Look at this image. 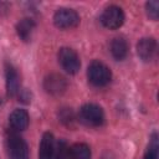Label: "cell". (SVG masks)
Here are the masks:
<instances>
[{
	"mask_svg": "<svg viewBox=\"0 0 159 159\" xmlns=\"http://www.w3.org/2000/svg\"><path fill=\"white\" fill-rule=\"evenodd\" d=\"M88 81L96 87H103L109 83L112 78V72L108 66L99 61H93L87 70Z\"/></svg>",
	"mask_w": 159,
	"mask_h": 159,
	"instance_id": "1",
	"label": "cell"
},
{
	"mask_svg": "<svg viewBox=\"0 0 159 159\" xmlns=\"http://www.w3.org/2000/svg\"><path fill=\"white\" fill-rule=\"evenodd\" d=\"M78 119L88 127H99L104 122V113L99 106L88 103L81 107L78 112Z\"/></svg>",
	"mask_w": 159,
	"mask_h": 159,
	"instance_id": "2",
	"label": "cell"
},
{
	"mask_svg": "<svg viewBox=\"0 0 159 159\" xmlns=\"http://www.w3.org/2000/svg\"><path fill=\"white\" fill-rule=\"evenodd\" d=\"M6 149L10 159H29V148L26 142L15 133H11L7 137Z\"/></svg>",
	"mask_w": 159,
	"mask_h": 159,
	"instance_id": "3",
	"label": "cell"
},
{
	"mask_svg": "<svg viewBox=\"0 0 159 159\" xmlns=\"http://www.w3.org/2000/svg\"><path fill=\"white\" fill-rule=\"evenodd\" d=\"M58 62L61 67L70 75H75L78 72L81 67V61L75 50L70 47H62L58 51Z\"/></svg>",
	"mask_w": 159,
	"mask_h": 159,
	"instance_id": "4",
	"label": "cell"
},
{
	"mask_svg": "<svg viewBox=\"0 0 159 159\" xmlns=\"http://www.w3.org/2000/svg\"><path fill=\"white\" fill-rule=\"evenodd\" d=\"M101 22L109 30L119 29L124 22V12L119 6L111 5L101 15Z\"/></svg>",
	"mask_w": 159,
	"mask_h": 159,
	"instance_id": "5",
	"label": "cell"
},
{
	"mask_svg": "<svg viewBox=\"0 0 159 159\" xmlns=\"http://www.w3.org/2000/svg\"><path fill=\"white\" fill-rule=\"evenodd\" d=\"M53 22L58 29H72L80 24V16L72 9H58L53 15Z\"/></svg>",
	"mask_w": 159,
	"mask_h": 159,
	"instance_id": "6",
	"label": "cell"
},
{
	"mask_svg": "<svg viewBox=\"0 0 159 159\" xmlns=\"http://www.w3.org/2000/svg\"><path fill=\"white\" fill-rule=\"evenodd\" d=\"M43 88L47 93L52 96H61L67 88V82L62 76L57 73H52L45 78Z\"/></svg>",
	"mask_w": 159,
	"mask_h": 159,
	"instance_id": "7",
	"label": "cell"
},
{
	"mask_svg": "<svg viewBox=\"0 0 159 159\" xmlns=\"http://www.w3.org/2000/svg\"><path fill=\"white\" fill-rule=\"evenodd\" d=\"M137 53L144 62L152 61L157 55V41L153 37H144L137 43Z\"/></svg>",
	"mask_w": 159,
	"mask_h": 159,
	"instance_id": "8",
	"label": "cell"
},
{
	"mask_svg": "<svg viewBox=\"0 0 159 159\" xmlns=\"http://www.w3.org/2000/svg\"><path fill=\"white\" fill-rule=\"evenodd\" d=\"M5 77H6V92H7V94L10 97L17 94L20 91V77H19L17 71L11 65L6 66Z\"/></svg>",
	"mask_w": 159,
	"mask_h": 159,
	"instance_id": "9",
	"label": "cell"
},
{
	"mask_svg": "<svg viewBox=\"0 0 159 159\" xmlns=\"http://www.w3.org/2000/svg\"><path fill=\"white\" fill-rule=\"evenodd\" d=\"M55 153V140L53 135L50 132L43 133L40 148H39V159H53Z\"/></svg>",
	"mask_w": 159,
	"mask_h": 159,
	"instance_id": "10",
	"label": "cell"
},
{
	"mask_svg": "<svg viewBox=\"0 0 159 159\" xmlns=\"http://www.w3.org/2000/svg\"><path fill=\"white\" fill-rule=\"evenodd\" d=\"M29 114L25 109H15L9 117V123L15 130H24L29 125Z\"/></svg>",
	"mask_w": 159,
	"mask_h": 159,
	"instance_id": "11",
	"label": "cell"
},
{
	"mask_svg": "<svg viewBox=\"0 0 159 159\" xmlns=\"http://www.w3.org/2000/svg\"><path fill=\"white\" fill-rule=\"evenodd\" d=\"M35 21L32 19L25 17L22 20H20L16 25V32L17 36L22 40V41H29L32 36V32L35 30Z\"/></svg>",
	"mask_w": 159,
	"mask_h": 159,
	"instance_id": "12",
	"label": "cell"
},
{
	"mask_svg": "<svg viewBox=\"0 0 159 159\" xmlns=\"http://www.w3.org/2000/svg\"><path fill=\"white\" fill-rule=\"evenodd\" d=\"M111 53L118 61H122L123 58H125V56L128 53V43H127V41L123 37L113 39V41L111 42Z\"/></svg>",
	"mask_w": 159,
	"mask_h": 159,
	"instance_id": "13",
	"label": "cell"
},
{
	"mask_svg": "<svg viewBox=\"0 0 159 159\" xmlns=\"http://www.w3.org/2000/svg\"><path fill=\"white\" fill-rule=\"evenodd\" d=\"M71 159H91V149L84 143H76L70 148Z\"/></svg>",
	"mask_w": 159,
	"mask_h": 159,
	"instance_id": "14",
	"label": "cell"
},
{
	"mask_svg": "<svg viewBox=\"0 0 159 159\" xmlns=\"http://www.w3.org/2000/svg\"><path fill=\"white\" fill-rule=\"evenodd\" d=\"M55 159H71L70 158V147L65 140H60L57 145L55 147V153H53Z\"/></svg>",
	"mask_w": 159,
	"mask_h": 159,
	"instance_id": "15",
	"label": "cell"
},
{
	"mask_svg": "<svg viewBox=\"0 0 159 159\" xmlns=\"http://www.w3.org/2000/svg\"><path fill=\"white\" fill-rule=\"evenodd\" d=\"M144 159H158V137L155 133L153 134V137L150 139V143L145 152Z\"/></svg>",
	"mask_w": 159,
	"mask_h": 159,
	"instance_id": "16",
	"label": "cell"
},
{
	"mask_svg": "<svg viewBox=\"0 0 159 159\" xmlns=\"http://www.w3.org/2000/svg\"><path fill=\"white\" fill-rule=\"evenodd\" d=\"M145 9H147V15L152 19V20H158L159 16V2L153 0V1H148L145 4Z\"/></svg>",
	"mask_w": 159,
	"mask_h": 159,
	"instance_id": "17",
	"label": "cell"
},
{
	"mask_svg": "<svg viewBox=\"0 0 159 159\" xmlns=\"http://www.w3.org/2000/svg\"><path fill=\"white\" fill-rule=\"evenodd\" d=\"M58 117H60V120L62 123H65L66 125H71L72 122L75 120L73 112L71 111V108H62L61 112H60V114H58Z\"/></svg>",
	"mask_w": 159,
	"mask_h": 159,
	"instance_id": "18",
	"label": "cell"
}]
</instances>
